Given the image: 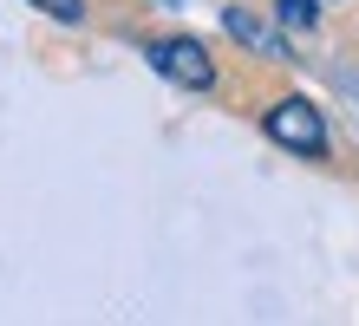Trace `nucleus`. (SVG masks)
<instances>
[{
    "mask_svg": "<svg viewBox=\"0 0 359 326\" xmlns=\"http://www.w3.org/2000/svg\"><path fill=\"white\" fill-rule=\"evenodd\" d=\"M268 137L287 144L294 157H320V150H327V124H320V111H313L307 98H281L268 111Z\"/></svg>",
    "mask_w": 359,
    "mask_h": 326,
    "instance_id": "nucleus-1",
    "label": "nucleus"
},
{
    "mask_svg": "<svg viewBox=\"0 0 359 326\" xmlns=\"http://www.w3.org/2000/svg\"><path fill=\"white\" fill-rule=\"evenodd\" d=\"M151 65H157L163 79L189 85V92H209V85H216V59H209L196 39H157V46H151Z\"/></svg>",
    "mask_w": 359,
    "mask_h": 326,
    "instance_id": "nucleus-2",
    "label": "nucleus"
},
{
    "mask_svg": "<svg viewBox=\"0 0 359 326\" xmlns=\"http://www.w3.org/2000/svg\"><path fill=\"white\" fill-rule=\"evenodd\" d=\"M222 27L236 33L242 46H255V53H268V59H281V39H274V33L262 27V20H255V13H242V7H229V13H222Z\"/></svg>",
    "mask_w": 359,
    "mask_h": 326,
    "instance_id": "nucleus-3",
    "label": "nucleus"
},
{
    "mask_svg": "<svg viewBox=\"0 0 359 326\" xmlns=\"http://www.w3.org/2000/svg\"><path fill=\"white\" fill-rule=\"evenodd\" d=\"M39 13H53V20H86V0H33Z\"/></svg>",
    "mask_w": 359,
    "mask_h": 326,
    "instance_id": "nucleus-4",
    "label": "nucleus"
},
{
    "mask_svg": "<svg viewBox=\"0 0 359 326\" xmlns=\"http://www.w3.org/2000/svg\"><path fill=\"white\" fill-rule=\"evenodd\" d=\"M281 20H287V27H307V20H313V0H281Z\"/></svg>",
    "mask_w": 359,
    "mask_h": 326,
    "instance_id": "nucleus-5",
    "label": "nucleus"
}]
</instances>
